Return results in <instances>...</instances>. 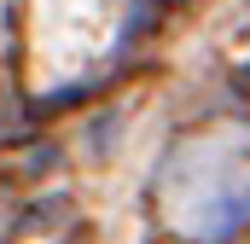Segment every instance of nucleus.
Instances as JSON below:
<instances>
[{"mask_svg":"<svg viewBox=\"0 0 250 244\" xmlns=\"http://www.w3.org/2000/svg\"><path fill=\"white\" fill-rule=\"evenodd\" d=\"M123 0H29V81L64 87L111 53Z\"/></svg>","mask_w":250,"mask_h":244,"instance_id":"1","label":"nucleus"}]
</instances>
